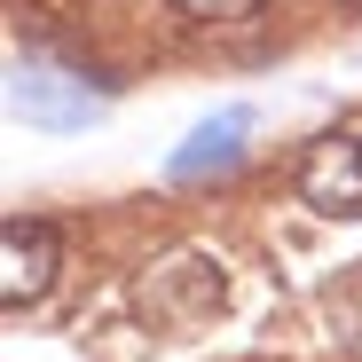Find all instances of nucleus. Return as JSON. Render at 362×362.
Returning <instances> with one entry per match:
<instances>
[{
    "instance_id": "20e7f679",
    "label": "nucleus",
    "mask_w": 362,
    "mask_h": 362,
    "mask_svg": "<svg viewBox=\"0 0 362 362\" xmlns=\"http://www.w3.org/2000/svg\"><path fill=\"white\" fill-rule=\"evenodd\" d=\"M0 260H8V276H0V299H8V308H32V299L55 284V228H47V221H8V236H0Z\"/></svg>"
},
{
    "instance_id": "7ed1b4c3",
    "label": "nucleus",
    "mask_w": 362,
    "mask_h": 362,
    "mask_svg": "<svg viewBox=\"0 0 362 362\" xmlns=\"http://www.w3.org/2000/svg\"><path fill=\"white\" fill-rule=\"evenodd\" d=\"M245 142H252V110H245V103H228V110H213V118H197V127H189V142L165 158V173H173V181L228 173L236 158H245Z\"/></svg>"
},
{
    "instance_id": "f03ea898",
    "label": "nucleus",
    "mask_w": 362,
    "mask_h": 362,
    "mask_svg": "<svg viewBox=\"0 0 362 362\" xmlns=\"http://www.w3.org/2000/svg\"><path fill=\"white\" fill-rule=\"evenodd\" d=\"M299 197H308L323 221H362V127L308 150V165H299Z\"/></svg>"
},
{
    "instance_id": "f257e3e1",
    "label": "nucleus",
    "mask_w": 362,
    "mask_h": 362,
    "mask_svg": "<svg viewBox=\"0 0 362 362\" xmlns=\"http://www.w3.org/2000/svg\"><path fill=\"white\" fill-rule=\"evenodd\" d=\"M8 110L24 118V127H40V134H71V127H95V118L110 110V79L64 64V55L24 47L8 64Z\"/></svg>"
},
{
    "instance_id": "423d86ee",
    "label": "nucleus",
    "mask_w": 362,
    "mask_h": 362,
    "mask_svg": "<svg viewBox=\"0 0 362 362\" xmlns=\"http://www.w3.org/2000/svg\"><path fill=\"white\" fill-rule=\"evenodd\" d=\"M354 8H362V0H354Z\"/></svg>"
},
{
    "instance_id": "39448f33",
    "label": "nucleus",
    "mask_w": 362,
    "mask_h": 362,
    "mask_svg": "<svg viewBox=\"0 0 362 362\" xmlns=\"http://www.w3.org/2000/svg\"><path fill=\"white\" fill-rule=\"evenodd\" d=\"M173 8H189V16H245V8H260V0H173Z\"/></svg>"
}]
</instances>
